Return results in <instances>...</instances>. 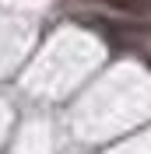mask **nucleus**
I'll list each match as a JSON object with an SVG mask.
<instances>
[{
	"label": "nucleus",
	"instance_id": "nucleus-1",
	"mask_svg": "<svg viewBox=\"0 0 151 154\" xmlns=\"http://www.w3.org/2000/svg\"><path fill=\"white\" fill-rule=\"evenodd\" d=\"M120 14H151V0H98Z\"/></svg>",
	"mask_w": 151,
	"mask_h": 154
}]
</instances>
